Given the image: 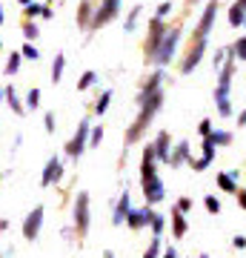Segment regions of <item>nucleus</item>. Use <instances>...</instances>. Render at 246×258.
<instances>
[{
	"label": "nucleus",
	"mask_w": 246,
	"mask_h": 258,
	"mask_svg": "<svg viewBox=\"0 0 246 258\" xmlns=\"http://www.w3.org/2000/svg\"><path fill=\"white\" fill-rule=\"evenodd\" d=\"M160 103H163V89L160 92H155V95H149L143 103H140V112H137V120L132 123V129H129V135H126V141L129 144H135L140 135H143V129L152 123V118H155L157 112H160Z\"/></svg>",
	"instance_id": "obj_1"
},
{
	"label": "nucleus",
	"mask_w": 246,
	"mask_h": 258,
	"mask_svg": "<svg viewBox=\"0 0 246 258\" xmlns=\"http://www.w3.org/2000/svg\"><path fill=\"white\" fill-rule=\"evenodd\" d=\"M232 72H235V66L226 63L223 69H220L218 86H215V103H218V115H220V118H229V115H232V103H229V89H232Z\"/></svg>",
	"instance_id": "obj_2"
},
{
	"label": "nucleus",
	"mask_w": 246,
	"mask_h": 258,
	"mask_svg": "<svg viewBox=\"0 0 246 258\" xmlns=\"http://www.w3.org/2000/svg\"><path fill=\"white\" fill-rule=\"evenodd\" d=\"M178 43H181V32H178V29H169V32L163 35V40H160V46H157V55H155L152 63L166 66L175 57V52H178Z\"/></svg>",
	"instance_id": "obj_3"
},
{
	"label": "nucleus",
	"mask_w": 246,
	"mask_h": 258,
	"mask_svg": "<svg viewBox=\"0 0 246 258\" xmlns=\"http://www.w3.org/2000/svg\"><path fill=\"white\" fill-rule=\"evenodd\" d=\"M89 132H92V123L89 118L80 120V126H77V132H74V138L69 141V147H66V152L72 158H80L83 152H86V144H89Z\"/></svg>",
	"instance_id": "obj_4"
},
{
	"label": "nucleus",
	"mask_w": 246,
	"mask_h": 258,
	"mask_svg": "<svg viewBox=\"0 0 246 258\" xmlns=\"http://www.w3.org/2000/svg\"><path fill=\"white\" fill-rule=\"evenodd\" d=\"M89 218H92V212H89V192H77V201H74V230L86 232L89 230Z\"/></svg>",
	"instance_id": "obj_5"
},
{
	"label": "nucleus",
	"mask_w": 246,
	"mask_h": 258,
	"mask_svg": "<svg viewBox=\"0 0 246 258\" xmlns=\"http://www.w3.org/2000/svg\"><path fill=\"white\" fill-rule=\"evenodd\" d=\"M166 32H169V29L163 26V20H152V23H149V40H146V57H149V60H155L157 46H160V40H163Z\"/></svg>",
	"instance_id": "obj_6"
},
{
	"label": "nucleus",
	"mask_w": 246,
	"mask_h": 258,
	"mask_svg": "<svg viewBox=\"0 0 246 258\" xmlns=\"http://www.w3.org/2000/svg\"><path fill=\"white\" fill-rule=\"evenodd\" d=\"M215 15H218V0H209L206 9H203V15H201V23L195 29V40H198V37H209L212 26H215Z\"/></svg>",
	"instance_id": "obj_7"
},
{
	"label": "nucleus",
	"mask_w": 246,
	"mask_h": 258,
	"mask_svg": "<svg viewBox=\"0 0 246 258\" xmlns=\"http://www.w3.org/2000/svg\"><path fill=\"white\" fill-rule=\"evenodd\" d=\"M140 186H143L146 204H160L166 198V186H163V181H160V175L149 178V181H140Z\"/></svg>",
	"instance_id": "obj_8"
},
{
	"label": "nucleus",
	"mask_w": 246,
	"mask_h": 258,
	"mask_svg": "<svg viewBox=\"0 0 246 258\" xmlns=\"http://www.w3.org/2000/svg\"><path fill=\"white\" fill-rule=\"evenodd\" d=\"M43 207H40V204H37L35 210L29 212L26 215V221H23V238L26 241H35L37 238V232H40V224H43Z\"/></svg>",
	"instance_id": "obj_9"
},
{
	"label": "nucleus",
	"mask_w": 246,
	"mask_h": 258,
	"mask_svg": "<svg viewBox=\"0 0 246 258\" xmlns=\"http://www.w3.org/2000/svg\"><path fill=\"white\" fill-rule=\"evenodd\" d=\"M118 6H120V0H103L101 6H98V12L92 15V29H98V26H103V23H109V20L118 15Z\"/></svg>",
	"instance_id": "obj_10"
},
{
	"label": "nucleus",
	"mask_w": 246,
	"mask_h": 258,
	"mask_svg": "<svg viewBox=\"0 0 246 258\" xmlns=\"http://www.w3.org/2000/svg\"><path fill=\"white\" fill-rule=\"evenodd\" d=\"M203 52H206V37H198V40H195V46L189 49V55H186V60L181 63V72H183V75H189L195 66L201 63Z\"/></svg>",
	"instance_id": "obj_11"
},
{
	"label": "nucleus",
	"mask_w": 246,
	"mask_h": 258,
	"mask_svg": "<svg viewBox=\"0 0 246 258\" xmlns=\"http://www.w3.org/2000/svg\"><path fill=\"white\" fill-rule=\"evenodd\" d=\"M149 178H157V158L152 147H146L140 158V181H149Z\"/></svg>",
	"instance_id": "obj_12"
},
{
	"label": "nucleus",
	"mask_w": 246,
	"mask_h": 258,
	"mask_svg": "<svg viewBox=\"0 0 246 258\" xmlns=\"http://www.w3.org/2000/svg\"><path fill=\"white\" fill-rule=\"evenodd\" d=\"M60 178H63V161H60V158H49V164H46V169H43L40 184H43V186H52V184H57Z\"/></svg>",
	"instance_id": "obj_13"
},
{
	"label": "nucleus",
	"mask_w": 246,
	"mask_h": 258,
	"mask_svg": "<svg viewBox=\"0 0 246 258\" xmlns=\"http://www.w3.org/2000/svg\"><path fill=\"white\" fill-rule=\"evenodd\" d=\"M152 149H155L157 164H169V155H172V141H169V132H157Z\"/></svg>",
	"instance_id": "obj_14"
},
{
	"label": "nucleus",
	"mask_w": 246,
	"mask_h": 258,
	"mask_svg": "<svg viewBox=\"0 0 246 258\" xmlns=\"http://www.w3.org/2000/svg\"><path fill=\"white\" fill-rule=\"evenodd\" d=\"M152 215H155V212L149 210V207H143V210H129L126 224L132 227V230H143V227H149V224H152Z\"/></svg>",
	"instance_id": "obj_15"
},
{
	"label": "nucleus",
	"mask_w": 246,
	"mask_h": 258,
	"mask_svg": "<svg viewBox=\"0 0 246 258\" xmlns=\"http://www.w3.org/2000/svg\"><path fill=\"white\" fill-rule=\"evenodd\" d=\"M129 210H132V201H129V192H123V195L118 198V204H115V212H112V224H115V227L126 224Z\"/></svg>",
	"instance_id": "obj_16"
},
{
	"label": "nucleus",
	"mask_w": 246,
	"mask_h": 258,
	"mask_svg": "<svg viewBox=\"0 0 246 258\" xmlns=\"http://www.w3.org/2000/svg\"><path fill=\"white\" fill-rule=\"evenodd\" d=\"M160 86H163V72H160V69H157V72L152 75V78H149V81H146V86H143V89H140V95H137V103H143L146 98H149V95L160 92Z\"/></svg>",
	"instance_id": "obj_17"
},
{
	"label": "nucleus",
	"mask_w": 246,
	"mask_h": 258,
	"mask_svg": "<svg viewBox=\"0 0 246 258\" xmlns=\"http://www.w3.org/2000/svg\"><path fill=\"white\" fill-rule=\"evenodd\" d=\"M192 158V152H189V141H181L178 147L172 149V155H169V166H183L186 161Z\"/></svg>",
	"instance_id": "obj_18"
},
{
	"label": "nucleus",
	"mask_w": 246,
	"mask_h": 258,
	"mask_svg": "<svg viewBox=\"0 0 246 258\" xmlns=\"http://www.w3.org/2000/svg\"><path fill=\"white\" fill-rule=\"evenodd\" d=\"M189 230V221H186V215L181 210H172V235L175 238H183Z\"/></svg>",
	"instance_id": "obj_19"
},
{
	"label": "nucleus",
	"mask_w": 246,
	"mask_h": 258,
	"mask_svg": "<svg viewBox=\"0 0 246 258\" xmlns=\"http://www.w3.org/2000/svg\"><path fill=\"white\" fill-rule=\"evenodd\" d=\"M218 186L229 195H237V172H220L218 175Z\"/></svg>",
	"instance_id": "obj_20"
},
{
	"label": "nucleus",
	"mask_w": 246,
	"mask_h": 258,
	"mask_svg": "<svg viewBox=\"0 0 246 258\" xmlns=\"http://www.w3.org/2000/svg\"><path fill=\"white\" fill-rule=\"evenodd\" d=\"M3 95H6V101H9V109L15 112V115H23V112H26V103H20L18 92H15L12 86H9V89H6V92H3Z\"/></svg>",
	"instance_id": "obj_21"
},
{
	"label": "nucleus",
	"mask_w": 246,
	"mask_h": 258,
	"mask_svg": "<svg viewBox=\"0 0 246 258\" xmlns=\"http://www.w3.org/2000/svg\"><path fill=\"white\" fill-rule=\"evenodd\" d=\"M63 69H66V57L57 55L55 63H52V83H60V78H63Z\"/></svg>",
	"instance_id": "obj_22"
},
{
	"label": "nucleus",
	"mask_w": 246,
	"mask_h": 258,
	"mask_svg": "<svg viewBox=\"0 0 246 258\" xmlns=\"http://www.w3.org/2000/svg\"><path fill=\"white\" fill-rule=\"evenodd\" d=\"M243 18H246V9H240V6H232V9H229V23H232V26H243Z\"/></svg>",
	"instance_id": "obj_23"
},
{
	"label": "nucleus",
	"mask_w": 246,
	"mask_h": 258,
	"mask_svg": "<svg viewBox=\"0 0 246 258\" xmlns=\"http://www.w3.org/2000/svg\"><path fill=\"white\" fill-rule=\"evenodd\" d=\"M149 227H152V232H155V238H160V235H163V230H166V218L160 215V212H155Z\"/></svg>",
	"instance_id": "obj_24"
},
{
	"label": "nucleus",
	"mask_w": 246,
	"mask_h": 258,
	"mask_svg": "<svg viewBox=\"0 0 246 258\" xmlns=\"http://www.w3.org/2000/svg\"><path fill=\"white\" fill-rule=\"evenodd\" d=\"M109 103H112V89H106V92L98 98V103H95V115H103V112L109 109Z\"/></svg>",
	"instance_id": "obj_25"
},
{
	"label": "nucleus",
	"mask_w": 246,
	"mask_h": 258,
	"mask_svg": "<svg viewBox=\"0 0 246 258\" xmlns=\"http://www.w3.org/2000/svg\"><path fill=\"white\" fill-rule=\"evenodd\" d=\"M209 138L215 141V147H229V144H232V135H229V132H220V129H212Z\"/></svg>",
	"instance_id": "obj_26"
},
{
	"label": "nucleus",
	"mask_w": 246,
	"mask_h": 258,
	"mask_svg": "<svg viewBox=\"0 0 246 258\" xmlns=\"http://www.w3.org/2000/svg\"><path fill=\"white\" fill-rule=\"evenodd\" d=\"M20 60H23V55L20 52H15V55H9V60H6V75H15L20 69Z\"/></svg>",
	"instance_id": "obj_27"
},
{
	"label": "nucleus",
	"mask_w": 246,
	"mask_h": 258,
	"mask_svg": "<svg viewBox=\"0 0 246 258\" xmlns=\"http://www.w3.org/2000/svg\"><path fill=\"white\" fill-rule=\"evenodd\" d=\"M95 81H98V75H95V72H83V75H80V81H77V89L83 92V89H89Z\"/></svg>",
	"instance_id": "obj_28"
},
{
	"label": "nucleus",
	"mask_w": 246,
	"mask_h": 258,
	"mask_svg": "<svg viewBox=\"0 0 246 258\" xmlns=\"http://www.w3.org/2000/svg\"><path fill=\"white\" fill-rule=\"evenodd\" d=\"M203 204H206V212H212V215H218V212H220V201L215 198V195H206Z\"/></svg>",
	"instance_id": "obj_29"
},
{
	"label": "nucleus",
	"mask_w": 246,
	"mask_h": 258,
	"mask_svg": "<svg viewBox=\"0 0 246 258\" xmlns=\"http://www.w3.org/2000/svg\"><path fill=\"white\" fill-rule=\"evenodd\" d=\"M37 103H40V89H29V95H26V109H37Z\"/></svg>",
	"instance_id": "obj_30"
},
{
	"label": "nucleus",
	"mask_w": 246,
	"mask_h": 258,
	"mask_svg": "<svg viewBox=\"0 0 246 258\" xmlns=\"http://www.w3.org/2000/svg\"><path fill=\"white\" fill-rule=\"evenodd\" d=\"M137 15H140V6H135V9L129 12V18H126V23H123V29H126V32H135V23H137Z\"/></svg>",
	"instance_id": "obj_31"
},
{
	"label": "nucleus",
	"mask_w": 246,
	"mask_h": 258,
	"mask_svg": "<svg viewBox=\"0 0 246 258\" xmlns=\"http://www.w3.org/2000/svg\"><path fill=\"white\" fill-rule=\"evenodd\" d=\"M169 15H172V3H169V0H163V3L157 6V15H155V20H166Z\"/></svg>",
	"instance_id": "obj_32"
},
{
	"label": "nucleus",
	"mask_w": 246,
	"mask_h": 258,
	"mask_svg": "<svg viewBox=\"0 0 246 258\" xmlns=\"http://www.w3.org/2000/svg\"><path fill=\"white\" fill-rule=\"evenodd\" d=\"M103 141V126H92V132H89V147H98Z\"/></svg>",
	"instance_id": "obj_33"
},
{
	"label": "nucleus",
	"mask_w": 246,
	"mask_h": 258,
	"mask_svg": "<svg viewBox=\"0 0 246 258\" xmlns=\"http://www.w3.org/2000/svg\"><path fill=\"white\" fill-rule=\"evenodd\" d=\"M77 20H80V26H92V15H89V3H80V15H77Z\"/></svg>",
	"instance_id": "obj_34"
},
{
	"label": "nucleus",
	"mask_w": 246,
	"mask_h": 258,
	"mask_svg": "<svg viewBox=\"0 0 246 258\" xmlns=\"http://www.w3.org/2000/svg\"><path fill=\"white\" fill-rule=\"evenodd\" d=\"M232 52H235L240 60H246V35H243V37H237V43L232 46Z\"/></svg>",
	"instance_id": "obj_35"
},
{
	"label": "nucleus",
	"mask_w": 246,
	"mask_h": 258,
	"mask_svg": "<svg viewBox=\"0 0 246 258\" xmlns=\"http://www.w3.org/2000/svg\"><path fill=\"white\" fill-rule=\"evenodd\" d=\"M20 55L26 57V60H37V57H40V55H37V49L32 46V43H26V46L20 49Z\"/></svg>",
	"instance_id": "obj_36"
},
{
	"label": "nucleus",
	"mask_w": 246,
	"mask_h": 258,
	"mask_svg": "<svg viewBox=\"0 0 246 258\" xmlns=\"http://www.w3.org/2000/svg\"><path fill=\"white\" fill-rule=\"evenodd\" d=\"M198 132H201V138H209V135H212V120H209V118H203V120H201V126H198Z\"/></svg>",
	"instance_id": "obj_37"
},
{
	"label": "nucleus",
	"mask_w": 246,
	"mask_h": 258,
	"mask_svg": "<svg viewBox=\"0 0 246 258\" xmlns=\"http://www.w3.org/2000/svg\"><path fill=\"white\" fill-rule=\"evenodd\" d=\"M26 15H29V18H35V15H40V18H43V6H40V3H35V0H32V3H29V6H26Z\"/></svg>",
	"instance_id": "obj_38"
},
{
	"label": "nucleus",
	"mask_w": 246,
	"mask_h": 258,
	"mask_svg": "<svg viewBox=\"0 0 246 258\" xmlns=\"http://www.w3.org/2000/svg\"><path fill=\"white\" fill-rule=\"evenodd\" d=\"M23 35H26L29 43H32V40L37 37V26H35V23H26V26H23Z\"/></svg>",
	"instance_id": "obj_39"
},
{
	"label": "nucleus",
	"mask_w": 246,
	"mask_h": 258,
	"mask_svg": "<svg viewBox=\"0 0 246 258\" xmlns=\"http://www.w3.org/2000/svg\"><path fill=\"white\" fill-rule=\"evenodd\" d=\"M175 210H181L183 215H186V212H192V198H181V201H178V207H175Z\"/></svg>",
	"instance_id": "obj_40"
},
{
	"label": "nucleus",
	"mask_w": 246,
	"mask_h": 258,
	"mask_svg": "<svg viewBox=\"0 0 246 258\" xmlns=\"http://www.w3.org/2000/svg\"><path fill=\"white\" fill-rule=\"evenodd\" d=\"M43 123H46V132H55V115H52V112L43 115Z\"/></svg>",
	"instance_id": "obj_41"
},
{
	"label": "nucleus",
	"mask_w": 246,
	"mask_h": 258,
	"mask_svg": "<svg viewBox=\"0 0 246 258\" xmlns=\"http://www.w3.org/2000/svg\"><path fill=\"white\" fill-rule=\"evenodd\" d=\"M160 252V238H152V244H149V255H157Z\"/></svg>",
	"instance_id": "obj_42"
},
{
	"label": "nucleus",
	"mask_w": 246,
	"mask_h": 258,
	"mask_svg": "<svg viewBox=\"0 0 246 258\" xmlns=\"http://www.w3.org/2000/svg\"><path fill=\"white\" fill-rule=\"evenodd\" d=\"M232 244H235L237 249H246V238H243V235H235V238H232Z\"/></svg>",
	"instance_id": "obj_43"
},
{
	"label": "nucleus",
	"mask_w": 246,
	"mask_h": 258,
	"mask_svg": "<svg viewBox=\"0 0 246 258\" xmlns=\"http://www.w3.org/2000/svg\"><path fill=\"white\" fill-rule=\"evenodd\" d=\"M237 204L246 210V189H237Z\"/></svg>",
	"instance_id": "obj_44"
},
{
	"label": "nucleus",
	"mask_w": 246,
	"mask_h": 258,
	"mask_svg": "<svg viewBox=\"0 0 246 258\" xmlns=\"http://www.w3.org/2000/svg\"><path fill=\"white\" fill-rule=\"evenodd\" d=\"M243 126H246V109L237 115V129H243Z\"/></svg>",
	"instance_id": "obj_45"
},
{
	"label": "nucleus",
	"mask_w": 246,
	"mask_h": 258,
	"mask_svg": "<svg viewBox=\"0 0 246 258\" xmlns=\"http://www.w3.org/2000/svg\"><path fill=\"white\" fill-rule=\"evenodd\" d=\"M160 258H178V249H175V247H169V249H166V252H163Z\"/></svg>",
	"instance_id": "obj_46"
},
{
	"label": "nucleus",
	"mask_w": 246,
	"mask_h": 258,
	"mask_svg": "<svg viewBox=\"0 0 246 258\" xmlns=\"http://www.w3.org/2000/svg\"><path fill=\"white\" fill-rule=\"evenodd\" d=\"M103 258H115V252H112V249H106V252H103Z\"/></svg>",
	"instance_id": "obj_47"
},
{
	"label": "nucleus",
	"mask_w": 246,
	"mask_h": 258,
	"mask_svg": "<svg viewBox=\"0 0 246 258\" xmlns=\"http://www.w3.org/2000/svg\"><path fill=\"white\" fill-rule=\"evenodd\" d=\"M237 6H240V9H246V0H237Z\"/></svg>",
	"instance_id": "obj_48"
},
{
	"label": "nucleus",
	"mask_w": 246,
	"mask_h": 258,
	"mask_svg": "<svg viewBox=\"0 0 246 258\" xmlns=\"http://www.w3.org/2000/svg\"><path fill=\"white\" fill-rule=\"evenodd\" d=\"M3 20H6V15H3V6H0V23H3Z\"/></svg>",
	"instance_id": "obj_49"
},
{
	"label": "nucleus",
	"mask_w": 246,
	"mask_h": 258,
	"mask_svg": "<svg viewBox=\"0 0 246 258\" xmlns=\"http://www.w3.org/2000/svg\"><path fill=\"white\" fill-rule=\"evenodd\" d=\"M20 3H23V6H29V3H32V0H20Z\"/></svg>",
	"instance_id": "obj_50"
},
{
	"label": "nucleus",
	"mask_w": 246,
	"mask_h": 258,
	"mask_svg": "<svg viewBox=\"0 0 246 258\" xmlns=\"http://www.w3.org/2000/svg\"><path fill=\"white\" fill-rule=\"evenodd\" d=\"M198 258H209V255H206V252H201V255H198Z\"/></svg>",
	"instance_id": "obj_51"
},
{
	"label": "nucleus",
	"mask_w": 246,
	"mask_h": 258,
	"mask_svg": "<svg viewBox=\"0 0 246 258\" xmlns=\"http://www.w3.org/2000/svg\"><path fill=\"white\" fill-rule=\"evenodd\" d=\"M143 258H157V255H149V252H146V255H143Z\"/></svg>",
	"instance_id": "obj_52"
},
{
	"label": "nucleus",
	"mask_w": 246,
	"mask_h": 258,
	"mask_svg": "<svg viewBox=\"0 0 246 258\" xmlns=\"http://www.w3.org/2000/svg\"><path fill=\"white\" fill-rule=\"evenodd\" d=\"M243 26H246V18H243Z\"/></svg>",
	"instance_id": "obj_53"
}]
</instances>
